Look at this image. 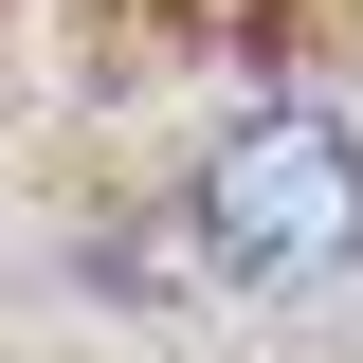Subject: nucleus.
I'll return each instance as SVG.
<instances>
[{
  "mask_svg": "<svg viewBox=\"0 0 363 363\" xmlns=\"http://www.w3.org/2000/svg\"><path fill=\"white\" fill-rule=\"evenodd\" d=\"M200 255L236 291H345L363 272V128L327 109H255L200 164Z\"/></svg>",
  "mask_w": 363,
  "mask_h": 363,
  "instance_id": "f257e3e1",
  "label": "nucleus"
}]
</instances>
